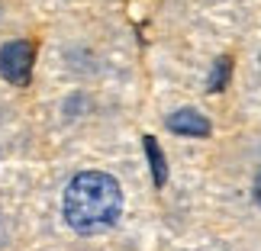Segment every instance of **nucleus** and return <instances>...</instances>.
I'll list each match as a JSON object with an SVG mask.
<instances>
[{
    "label": "nucleus",
    "instance_id": "obj_1",
    "mask_svg": "<svg viewBox=\"0 0 261 251\" xmlns=\"http://www.w3.org/2000/svg\"><path fill=\"white\" fill-rule=\"evenodd\" d=\"M123 213V190L103 171H84L65 190V219L77 232L110 229Z\"/></svg>",
    "mask_w": 261,
    "mask_h": 251
},
{
    "label": "nucleus",
    "instance_id": "obj_2",
    "mask_svg": "<svg viewBox=\"0 0 261 251\" xmlns=\"http://www.w3.org/2000/svg\"><path fill=\"white\" fill-rule=\"evenodd\" d=\"M0 74L16 87L29 84V74H33V45L29 42L4 45V52H0Z\"/></svg>",
    "mask_w": 261,
    "mask_h": 251
},
{
    "label": "nucleus",
    "instance_id": "obj_3",
    "mask_svg": "<svg viewBox=\"0 0 261 251\" xmlns=\"http://www.w3.org/2000/svg\"><path fill=\"white\" fill-rule=\"evenodd\" d=\"M168 129L177 135H194V138H203L210 135V123L200 113H194V109H177V113H171V119H168Z\"/></svg>",
    "mask_w": 261,
    "mask_h": 251
},
{
    "label": "nucleus",
    "instance_id": "obj_4",
    "mask_svg": "<svg viewBox=\"0 0 261 251\" xmlns=\"http://www.w3.org/2000/svg\"><path fill=\"white\" fill-rule=\"evenodd\" d=\"M145 155H148V161H152L155 184L162 187V184H165V177H168V171H165V155H162V148H158V142H155L152 135H145Z\"/></svg>",
    "mask_w": 261,
    "mask_h": 251
},
{
    "label": "nucleus",
    "instance_id": "obj_5",
    "mask_svg": "<svg viewBox=\"0 0 261 251\" xmlns=\"http://www.w3.org/2000/svg\"><path fill=\"white\" fill-rule=\"evenodd\" d=\"M229 71H232V62L229 58H219L216 68H213V77H210V90H223L229 81Z\"/></svg>",
    "mask_w": 261,
    "mask_h": 251
},
{
    "label": "nucleus",
    "instance_id": "obj_6",
    "mask_svg": "<svg viewBox=\"0 0 261 251\" xmlns=\"http://www.w3.org/2000/svg\"><path fill=\"white\" fill-rule=\"evenodd\" d=\"M258 200H261V174H258Z\"/></svg>",
    "mask_w": 261,
    "mask_h": 251
}]
</instances>
